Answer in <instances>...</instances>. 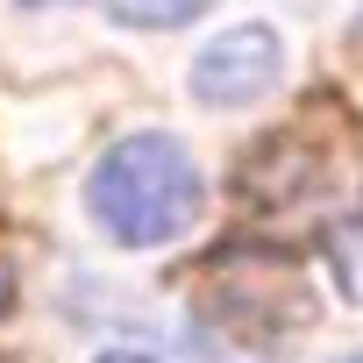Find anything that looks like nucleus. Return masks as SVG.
<instances>
[{"label":"nucleus","instance_id":"1","mask_svg":"<svg viewBox=\"0 0 363 363\" xmlns=\"http://www.w3.org/2000/svg\"><path fill=\"white\" fill-rule=\"evenodd\" d=\"M207 207V178L193 164V150L164 135V128H143V135H121L93 178H86V214L100 221L107 242L121 250H157V242H178Z\"/></svg>","mask_w":363,"mask_h":363},{"label":"nucleus","instance_id":"2","mask_svg":"<svg viewBox=\"0 0 363 363\" xmlns=\"http://www.w3.org/2000/svg\"><path fill=\"white\" fill-rule=\"evenodd\" d=\"M278 79H285V43H278L271 22H242V29L214 36V43L193 57V72H186V86H193L200 107H250V100H264Z\"/></svg>","mask_w":363,"mask_h":363},{"label":"nucleus","instance_id":"3","mask_svg":"<svg viewBox=\"0 0 363 363\" xmlns=\"http://www.w3.org/2000/svg\"><path fill=\"white\" fill-rule=\"evenodd\" d=\"M207 8H214V0H107V15L121 29H186Z\"/></svg>","mask_w":363,"mask_h":363},{"label":"nucleus","instance_id":"4","mask_svg":"<svg viewBox=\"0 0 363 363\" xmlns=\"http://www.w3.org/2000/svg\"><path fill=\"white\" fill-rule=\"evenodd\" d=\"M335 264H342L349 292H363V214H356L349 228H335Z\"/></svg>","mask_w":363,"mask_h":363},{"label":"nucleus","instance_id":"5","mask_svg":"<svg viewBox=\"0 0 363 363\" xmlns=\"http://www.w3.org/2000/svg\"><path fill=\"white\" fill-rule=\"evenodd\" d=\"M100 363H157V356H143V349H107Z\"/></svg>","mask_w":363,"mask_h":363},{"label":"nucleus","instance_id":"6","mask_svg":"<svg viewBox=\"0 0 363 363\" xmlns=\"http://www.w3.org/2000/svg\"><path fill=\"white\" fill-rule=\"evenodd\" d=\"M8 299H15V278H8V271H0V313H8Z\"/></svg>","mask_w":363,"mask_h":363},{"label":"nucleus","instance_id":"7","mask_svg":"<svg viewBox=\"0 0 363 363\" xmlns=\"http://www.w3.org/2000/svg\"><path fill=\"white\" fill-rule=\"evenodd\" d=\"M22 8H57V0H22Z\"/></svg>","mask_w":363,"mask_h":363},{"label":"nucleus","instance_id":"8","mask_svg":"<svg viewBox=\"0 0 363 363\" xmlns=\"http://www.w3.org/2000/svg\"><path fill=\"white\" fill-rule=\"evenodd\" d=\"M335 363H363V349H356V356H335Z\"/></svg>","mask_w":363,"mask_h":363}]
</instances>
